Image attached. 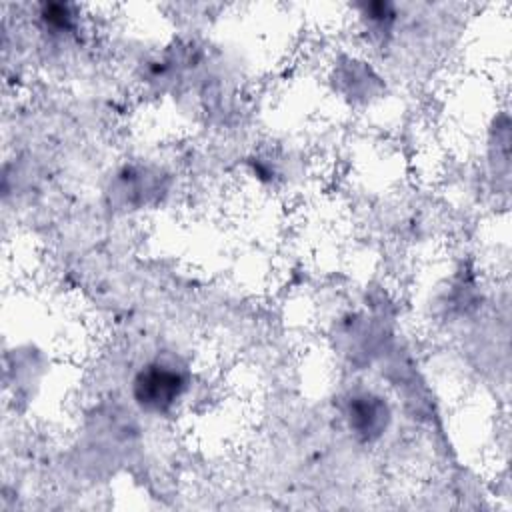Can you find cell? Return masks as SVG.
Segmentation results:
<instances>
[{"label":"cell","instance_id":"6da1fadb","mask_svg":"<svg viewBox=\"0 0 512 512\" xmlns=\"http://www.w3.org/2000/svg\"><path fill=\"white\" fill-rule=\"evenodd\" d=\"M184 376L166 364H148L142 368L134 382H132V392L134 400L148 412H166L170 410L176 400L184 392Z\"/></svg>","mask_w":512,"mask_h":512},{"label":"cell","instance_id":"7a4b0ae2","mask_svg":"<svg viewBox=\"0 0 512 512\" xmlns=\"http://www.w3.org/2000/svg\"><path fill=\"white\" fill-rule=\"evenodd\" d=\"M388 406L380 396L374 394H358L350 398L348 410H346V420L350 430L360 438V440H374L378 438L386 426H388Z\"/></svg>","mask_w":512,"mask_h":512},{"label":"cell","instance_id":"3957f363","mask_svg":"<svg viewBox=\"0 0 512 512\" xmlns=\"http://www.w3.org/2000/svg\"><path fill=\"white\" fill-rule=\"evenodd\" d=\"M42 18L46 20V24L62 30V28L70 26L72 14L68 12V6H64V4H44Z\"/></svg>","mask_w":512,"mask_h":512}]
</instances>
